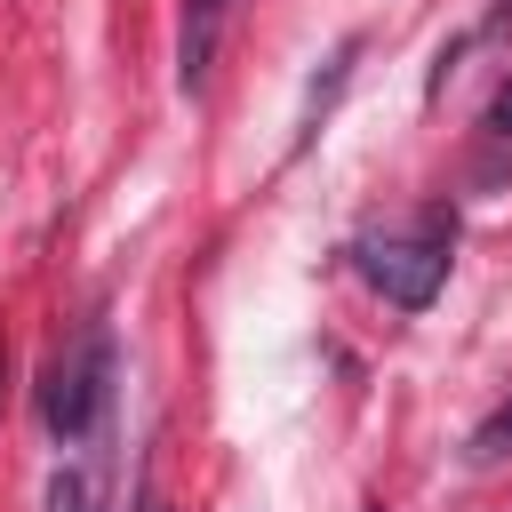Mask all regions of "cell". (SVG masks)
Instances as JSON below:
<instances>
[{
	"label": "cell",
	"mask_w": 512,
	"mask_h": 512,
	"mask_svg": "<svg viewBox=\"0 0 512 512\" xmlns=\"http://www.w3.org/2000/svg\"><path fill=\"white\" fill-rule=\"evenodd\" d=\"M352 264H360V280H368L384 304L424 312V304L448 288V264H456V208H448V200H424V208H408V216L368 224V232L352 240Z\"/></svg>",
	"instance_id": "1"
},
{
	"label": "cell",
	"mask_w": 512,
	"mask_h": 512,
	"mask_svg": "<svg viewBox=\"0 0 512 512\" xmlns=\"http://www.w3.org/2000/svg\"><path fill=\"white\" fill-rule=\"evenodd\" d=\"M112 384H120L112 328H104V320H88V328H80V336L40 368V424H48V440L88 448V440L104 432V416H112Z\"/></svg>",
	"instance_id": "2"
},
{
	"label": "cell",
	"mask_w": 512,
	"mask_h": 512,
	"mask_svg": "<svg viewBox=\"0 0 512 512\" xmlns=\"http://www.w3.org/2000/svg\"><path fill=\"white\" fill-rule=\"evenodd\" d=\"M224 16H232V0H184V8H176V88H184V96L208 88V64H216V40H224Z\"/></svg>",
	"instance_id": "3"
},
{
	"label": "cell",
	"mask_w": 512,
	"mask_h": 512,
	"mask_svg": "<svg viewBox=\"0 0 512 512\" xmlns=\"http://www.w3.org/2000/svg\"><path fill=\"white\" fill-rule=\"evenodd\" d=\"M352 64H360V32H344L328 48V72H312V88H304V136H320V120L336 112V96L352 88Z\"/></svg>",
	"instance_id": "4"
},
{
	"label": "cell",
	"mask_w": 512,
	"mask_h": 512,
	"mask_svg": "<svg viewBox=\"0 0 512 512\" xmlns=\"http://www.w3.org/2000/svg\"><path fill=\"white\" fill-rule=\"evenodd\" d=\"M48 512H104V472L96 464H64L48 480Z\"/></svg>",
	"instance_id": "5"
},
{
	"label": "cell",
	"mask_w": 512,
	"mask_h": 512,
	"mask_svg": "<svg viewBox=\"0 0 512 512\" xmlns=\"http://www.w3.org/2000/svg\"><path fill=\"white\" fill-rule=\"evenodd\" d=\"M464 456H472V464H512V400H496V408L472 424Z\"/></svg>",
	"instance_id": "6"
},
{
	"label": "cell",
	"mask_w": 512,
	"mask_h": 512,
	"mask_svg": "<svg viewBox=\"0 0 512 512\" xmlns=\"http://www.w3.org/2000/svg\"><path fill=\"white\" fill-rule=\"evenodd\" d=\"M488 136L496 144H512V72L496 80V96H488Z\"/></svg>",
	"instance_id": "7"
},
{
	"label": "cell",
	"mask_w": 512,
	"mask_h": 512,
	"mask_svg": "<svg viewBox=\"0 0 512 512\" xmlns=\"http://www.w3.org/2000/svg\"><path fill=\"white\" fill-rule=\"evenodd\" d=\"M0 384H8V344H0Z\"/></svg>",
	"instance_id": "8"
},
{
	"label": "cell",
	"mask_w": 512,
	"mask_h": 512,
	"mask_svg": "<svg viewBox=\"0 0 512 512\" xmlns=\"http://www.w3.org/2000/svg\"><path fill=\"white\" fill-rule=\"evenodd\" d=\"M368 512H384V504H368Z\"/></svg>",
	"instance_id": "9"
},
{
	"label": "cell",
	"mask_w": 512,
	"mask_h": 512,
	"mask_svg": "<svg viewBox=\"0 0 512 512\" xmlns=\"http://www.w3.org/2000/svg\"><path fill=\"white\" fill-rule=\"evenodd\" d=\"M144 512H152V504H144Z\"/></svg>",
	"instance_id": "10"
}]
</instances>
